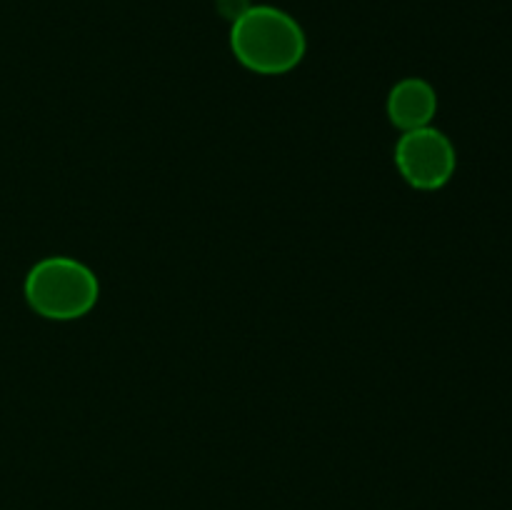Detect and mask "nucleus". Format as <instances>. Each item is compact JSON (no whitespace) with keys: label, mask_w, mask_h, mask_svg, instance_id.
<instances>
[{"label":"nucleus","mask_w":512,"mask_h":510,"mask_svg":"<svg viewBox=\"0 0 512 510\" xmlns=\"http://www.w3.org/2000/svg\"><path fill=\"white\" fill-rule=\"evenodd\" d=\"M303 28L275 5H253L230 23V50L243 68L258 75H285L305 58Z\"/></svg>","instance_id":"1"},{"label":"nucleus","mask_w":512,"mask_h":510,"mask_svg":"<svg viewBox=\"0 0 512 510\" xmlns=\"http://www.w3.org/2000/svg\"><path fill=\"white\" fill-rule=\"evenodd\" d=\"M23 293L40 318L78 320L98 303L100 283L93 270L80 260L50 255L28 270Z\"/></svg>","instance_id":"2"},{"label":"nucleus","mask_w":512,"mask_h":510,"mask_svg":"<svg viewBox=\"0 0 512 510\" xmlns=\"http://www.w3.org/2000/svg\"><path fill=\"white\" fill-rule=\"evenodd\" d=\"M395 165L408 185L418 190H440L458 168L455 145L443 130L425 125L408 130L395 143Z\"/></svg>","instance_id":"3"},{"label":"nucleus","mask_w":512,"mask_h":510,"mask_svg":"<svg viewBox=\"0 0 512 510\" xmlns=\"http://www.w3.org/2000/svg\"><path fill=\"white\" fill-rule=\"evenodd\" d=\"M385 110H388L390 123L403 133L425 128L433 123L435 113H438V93L428 80L405 78L393 85Z\"/></svg>","instance_id":"4"},{"label":"nucleus","mask_w":512,"mask_h":510,"mask_svg":"<svg viewBox=\"0 0 512 510\" xmlns=\"http://www.w3.org/2000/svg\"><path fill=\"white\" fill-rule=\"evenodd\" d=\"M215 8L220 10L223 18H228L230 23H233L240 15L248 13V10L253 8V3H250V0H215Z\"/></svg>","instance_id":"5"}]
</instances>
